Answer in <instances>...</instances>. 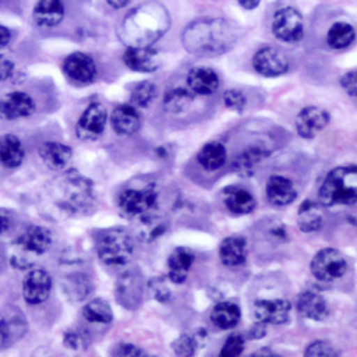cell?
Listing matches in <instances>:
<instances>
[{"label":"cell","instance_id":"83f0119b","mask_svg":"<svg viewBox=\"0 0 357 357\" xmlns=\"http://www.w3.org/2000/svg\"><path fill=\"white\" fill-rule=\"evenodd\" d=\"M269 150L265 144H252L244 151H241L233 160V169L241 176H251L255 172L258 164L269 155Z\"/></svg>","mask_w":357,"mask_h":357},{"label":"cell","instance_id":"7c38bea8","mask_svg":"<svg viewBox=\"0 0 357 357\" xmlns=\"http://www.w3.org/2000/svg\"><path fill=\"white\" fill-rule=\"evenodd\" d=\"M108 112L101 102L90 104L82 114L77 125L76 135L80 140L91 142L102 136L107 125Z\"/></svg>","mask_w":357,"mask_h":357},{"label":"cell","instance_id":"f6af8a7d","mask_svg":"<svg viewBox=\"0 0 357 357\" xmlns=\"http://www.w3.org/2000/svg\"><path fill=\"white\" fill-rule=\"evenodd\" d=\"M304 354L310 357H335L339 356V351L325 340H315L305 347Z\"/></svg>","mask_w":357,"mask_h":357},{"label":"cell","instance_id":"8d00e7d4","mask_svg":"<svg viewBox=\"0 0 357 357\" xmlns=\"http://www.w3.org/2000/svg\"><path fill=\"white\" fill-rule=\"evenodd\" d=\"M83 317L90 324L109 325L114 319V312L107 300L93 298L83 307Z\"/></svg>","mask_w":357,"mask_h":357},{"label":"cell","instance_id":"bcb514c9","mask_svg":"<svg viewBox=\"0 0 357 357\" xmlns=\"http://www.w3.org/2000/svg\"><path fill=\"white\" fill-rule=\"evenodd\" d=\"M340 87L343 89V91L353 98H357V70H350L346 72L340 80Z\"/></svg>","mask_w":357,"mask_h":357},{"label":"cell","instance_id":"6da1fadb","mask_svg":"<svg viewBox=\"0 0 357 357\" xmlns=\"http://www.w3.org/2000/svg\"><path fill=\"white\" fill-rule=\"evenodd\" d=\"M44 206L51 208L58 218L84 216L96 208V190L91 180L70 169L45 187Z\"/></svg>","mask_w":357,"mask_h":357},{"label":"cell","instance_id":"8992f818","mask_svg":"<svg viewBox=\"0 0 357 357\" xmlns=\"http://www.w3.org/2000/svg\"><path fill=\"white\" fill-rule=\"evenodd\" d=\"M96 251L98 259L104 265L111 268H122L128 265L133 257V238L125 229H108L101 231L97 237Z\"/></svg>","mask_w":357,"mask_h":357},{"label":"cell","instance_id":"ba28073f","mask_svg":"<svg viewBox=\"0 0 357 357\" xmlns=\"http://www.w3.org/2000/svg\"><path fill=\"white\" fill-rule=\"evenodd\" d=\"M271 30L280 43L297 44L304 37V19L296 8L284 6L273 13Z\"/></svg>","mask_w":357,"mask_h":357},{"label":"cell","instance_id":"d4e9b609","mask_svg":"<svg viewBox=\"0 0 357 357\" xmlns=\"http://www.w3.org/2000/svg\"><path fill=\"white\" fill-rule=\"evenodd\" d=\"M65 17V6L62 0H38L33 19L41 29H54L61 24Z\"/></svg>","mask_w":357,"mask_h":357},{"label":"cell","instance_id":"7dc6e473","mask_svg":"<svg viewBox=\"0 0 357 357\" xmlns=\"http://www.w3.org/2000/svg\"><path fill=\"white\" fill-rule=\"evenodd\" d=\"M15 223H16L15 212L5 208H0V237L8 234L13 229Z\"/></svg>","mask_w":357,"mask_h":357},{"label":"cell","instance_id":"2e32d148","mask_svg":"<svg viewBox=\"0 0 357 357\" xmlns=\"http://www.w3.org/2000/svg\"><path fill=\"white\" fill-rule=\"evenodd\" d=\"M52 290L51 275L44 269H31L23 282V297L29 304L37 305L48 300Z\"/></svg>","mask_w":357,"mask_h":357},{"label":"cell","instance_id":"277c9868","mask_svg":"<svg viewBox=\"0 0 357 357\" xmlns=\"http://www.w3.org/2000/svg\"><path fill=\"white\" fill-rule=\"evenodd\" d=\"M52 247V234L43 226H30L12 245L10 264L16 269L26 271L34 266L40 257Z\"/></svg>","mask_w":357,"mask_h":357},{"label":"cell","instance_id":"7bdbcfd3","mask_svg":"<svg viewBox=\"0 0 357 357\" xmlns=\"http://www.w3.org/2000/svg\"><path fill=\"white\" fill-rule=\"evenodd\" d=\"M223 102L230 111L241 114V112H244V109L248 104V100L241 90L229 89L223 93Z\"/></svg>","mask_w":357,"mask_h":357},{"label":"cell","instance_id":"f907efd6","mask_svg":"<svg viewBox=\"0 0 357 357\" xmlns=\"http://www.w3.org/2000/svg\"><path fill=\"white\" fill-rule=\"evenodd\" d=\"M265 333H266V325L262 324V322H258V321L248 332L251 339H261V337L265 336Z\"/></svg>","mask_w":357,"mask_h":357},{"label":"cell","instance_id":"ffe728a7","mask_svg":"<svg viewBox=\"0 0 357 357\" xmlns=\"http://www.w3.org/2000/svg\"><path fill=\"white\" fill-rule=\"evenodd\" d=\"M297 188L283 175H272L266 183V198L276 208H284L297 199Z\"/></svg>","mask_w":357,"mask_h":357},{"label":"cell","instance_id":"d6a6232c","mask_svg":"<svg viewBox=\"0 0 357 357\" xmlns=\"http://www.w3.org/2000/svg\"><path fill=\"white\" fill-rule=\"evenodd\" d=\"M195 94L188 87H175L167 91L162 100V108L168 114H183L191 108Z\"/></svg>","mask_w":357,"mask_h":357},{"label":"cell","instance_id":"cb8c5ba5","mask_svg":"<svg viewBox=\"0 0 357 357\" xmlns=\"http://www.w3.org/2000/svg\"><path fill=\"white\" fill-rule=\"evenodd\" d=\"M111 125L115 133L121 136L135 135L142 125L137 108L132 104H123L116 107L111 114Z\"/></svg>","mask_w":357,"mask_h":357},{"label":"cell","instance_id":"5bb4252c","mask_svg":"<svg viewBox=\"0 0 357 357\" xmlns=\"http://www.w3.org/2000/svg\"><path fill=\"white\" fill-rule=\"evenodd\" d=\"M331 122V115L321 107H305L296 118L297 133L307 140L318 136Z\"/></svg>","mask_w":357,"mask_h":357},{"label":"cell","instance_id":"30bf717a","mask_svg":"<svg viewBox=\"0 0 357 357\" xmlns=\"http://www.w3.org/2000/svg\"><path fill=\"white\" fill-rule=\"evenodd\" d=\"M310 269L317 280L335 282L346 275L347 261L340 251L335 248H324L314 255Z\"/></svg>","mask_w":357,"mask_h":357},{"label":"cell","instance_id":"52a82bcc","mask_svg":"<svg viewBox=\"0 0 357 357\" xmlns=\"http://www.w3.org/2000/svg\"><path fill=\"white\" fill-rule=\"evenodd\" d=\"M158 201V190L155 184L149 183L143 187H129L119 192L116 206L119 213L126 219H137L151 212Z\"/></svg>","mask_w":357,"mask_h":357},{"label":"cell","instance_id":"836d02e7","mask_svg":"<svg viewBox=\"0 0 357 357\" xmlns=\"http://www.w3.org/2000/svg\"><path fill=\"white\" fill-rule=\"evenodd\" d=\"M240 319H241L240 307L229 301H219L211 312L212 324L220 329H231L238 325Z\"/></svg>","mask_w":357,"mask_h":357},{"label":"cell","instance_id":"1f68e13d","mask_svg":"<svg viewBox=\"0 0 357 357\" xmlns=\"http://www.w3.org/2000/svg\"><path fill=\"white\" fill-rule=\"evenodd\" d=\"M62 289L69 301L79 303L89 297V294L93 290V286L87 275L77 272L69 273L62 279Z\"/></svg>","mask_w":357,"mask_h":357},{"label":"cell","instance_id":"d6986e66","mask_svg":"<svg viewBox=\"0 0 357 357\" xmlns=\"http://www.w3.org/2000/svg\"><path fill=\"white\" fill-rule=\"evenodd\" d=\"M187 87L195 96H213L220 87V77L218 72L208 66L192 68L187 75Z\"/></svg>","mask_w":357,"mask_h":357},{"label":"cell","instance_id":"f35d334b","mask_svg":"<svg viewBox=\"0 0 357 357\" xmlns=\"http://www.w3.org/2000/svg\"><path fill=\"white\" fill-rule=\"evenodd\" d=\"M158 96V89L153 82H142L135 86L130 93L129 104L136 108H147Z\"/></svg>","mask_w":357,"mask_h":357},{"label":"cell","instance_id":"b9f144b4","mask_svg":"<svg viewBox=\"0 0 357 357\" xmlns=\"http://www.w3.org/2000/svg\"><path fill=\"white\" fill-rule=\"evenodd\" d=\"M63 343L72 350H86L90 344V335L84 329H70L65 333Z\"/></svg>","mask_w":357,"mask_h":357},{"label":"cell","instance_id":"e0dca14e","mask_svg":"<svg viewBox=\"0 0 357 357\" xmlns=\"http://www.w3.org/2000/svg\"><path fill=\"white\" fill-rule=\"evenodd\" d=\"M36 111V101L24 91L9 93L0 98V118L6 121H16L27 118Z\"/></svg>","mask_w":357,"mask_h":357},{"label":"cell","instance_id":"4fadbf2b","mask_svg":"<svg viewBox=\"0 0 357 357\" xmlns=\"http://www.w3.org/2000/svg\"><path fill=\"white\" fill-rule=\"evenodd\" d=\"M291 304L283 298H262L257 300L252 305L255 321L265 325H283L289 321Z\"/></svg>","mask_w":357,"mask_h":357},{"label":"cell","instance_id":"e575fe53","mask_svg":"<svg viewBox=\"0 0 357 357\" xmlns=\"http://www.w3.org/2000/svg\"><path fill=\"white\" fill-rule=\"evenodd\" d=\"M356 40V29L347 22H335L326 33V44L332 50L349 48Z\"/></svg>","mask_w":357,"mask_h":357},{"label":"cell","instance_id":"db71d44e","mask_svg":"<svg viewBox=\"0 0 357 357\" xmlns=\"http://www.w3.org/2000/svg\"><path fill=\"white\" fill-rule=\"evenodd\" d=\"M107 3H108L112 9L119 10V9L126 8V6L130 3V0H107Z\"/></svg>","mask_w":357,"mask_h":357},{"label":"cell","instance_id":"484cf974","mask_svg":"<svg viewBox=\"0 0 357 357\" xmlns=\"http://www.w3.org/2000/svg\"><path fill=\"white\" fill-rule=\"evenodd\" d=\"M136 237L142 243H153L162 237L168 229V222L164 216L151 212H147L137 218Z\"/></svg>","mask_w":357,"mask_h":357},{"label":"cell","instance_id":"3957f363","mask_svg":"<svg viewBox=\"0 0 357 357\" xmlns=\"http://www.w3.org/2000/svg\"><path fill=\"white\" fill-rule=\"evenodd\" d=\"M318 198L326 208L357 204V165H339L331 169L319 188Z\"/></svg>","mask_w":357,"mask_h":357},{"label":"cell","instance_id":"74e56055","mask_svg":"<svg viewBox=\"0 0 357 357\" xmlns=\"http://www.w3.org/2000/svg\"><path fill=\"white\" fill-rule=\"evenodd\" d=\"M26 324L20 319H0V350L12 346L17 339L23 337Z\"/></svg>","mask_w":357,"mask_h":357},{"label":"cell","instance_id":"681fc988","mask_svg":"<svg viewBox=\"0 0 357 357\" xmlns=\"http://www.w3.org/2000/svg\"><path fill=\"white\" fill-rule=\"evenodd\" d=\"M13 72L15 63L5 55H0V83L9 80L13 76Z\"/></svg>","mask_w":357,"mask_h":357},{"label":"cell","instance_id":"603a6c76","mask_svg":"<svg viewBox=\"0 0 357 357\" xmlns=\"http://www.w3.org/2000/svg\"><path fill=\"white\" fill-rule=\"evenodd\" d=\"M223 202L233 215H250L257 208L255 197L243 187L231 185L223 190Z\"/></svg>","mask_w":357,"mask_h":357},{"label":"cell","instance_id":"ee69618b","mask_svg":"<svg viewBox=\"0 0 357 357\" xmlns=\"http://www.w3.org/2000/svg\"><path fill=\"white\" fill-rule=\"evenodd\" d=\"M244 347H245L244 336L237 332L231 333L226 339V342L220 350V356L222 357H237L244 351Z\"/></svg>","mask_w":357,"mask_h":357},{"label":"cell","instance_id":"9a60e30c","mask_svg":"<svg viewBox=\"0 0 357 357\" xmlns=\"http://www.w3.org/2000/svg\"><path fill=\"white\" fill-rule=\"evenodd\" d=\"M63 72L72 82L77 84H91L97 79V66L94 59L83 52L69 55L63 62Z\"/></svg>","mask_w":357,"mask_h":357},{"label":"cell","instance_id":"44dd1931","mask_svg":"<svg viewBox=\"0 0 357 357\" xmlns=\"http://www.w3.org/2000/svg\"><path fill=\"white\" fill-rule=\"evenodd\" d=\"M195 262V254L185 247L175 248L167 261L168 279L174 284H183L188 279L190 271Z\"/></svg>","mask_w":357,"mask_h":357},{"label":"cell","instance_id":"c3c4849f","mask_svg":"<svg viewBox=\"0 0 357 357\" xmlns=\"http://www.w3.org/2000/svg\"><path fill=\"white\" fill-rule=\"evenodd\" d=\"M111 354H114V356H126V357L130 356V357H135V356H146L147 353L143 351L140 347L132 344V343H119V344H116L112 349Z\"/></svg>","mask_w":357,"mask_h":357},{"label":"cell","instance_id":"d590c367","mask_svg":"<svg viewBox=\"0 0 357 357\" xmlns=\"http://www.w3.org/2000/svg\"><path fill=\"white\" fill-rule=\"evenodd\" d=\"M197 158L202 168L208 171H216L226 164L227 150L219 142H209L199 150Z\"/></svg>","mask_w":357,"mask_h":357},{"label":"cell","instance_id":"ac0fdd59","mask_svg":"<svg viewBox=\"0 0 357 357\" xmlns=\"http://www.w3.org/2000/svg\"><path fill=\"white\" fill-rule=\"evenodd\" d=\"M123 63L137 73H154L161 66V59L151 47H128L123 54Z\"/></svg>","mask_w":357,"mask_h":357},{"label":"cell","instance_id":"4316f807","mask_svg":"<svg viewBox=\"0 0 357 357\" xmlns=\"http://www.w3.org/2000/svg\"><path fill=\"white\" fill-rule=\"evenodd\" d=\"M219 257L222 264L229 268L244 265L248 257L247 240L240 236L226 237L219 247Z\"/></svg>","mask_w":357,"mask_h":357},{"label":"cell","instance_id":"7402d4cb","mask_svg":"<svg viewBox=\"0 0 357 357\" xmlns=\"http://www.w3.org/2000/svg\"><path fill=\"white\" fill-rule=\"evenodd\" d=\"M296 304H297V311L307 319L321 322L329 317L328 303L324 298V296L317 291L305 290L300 293L296 300Z\"/></svg>","mask_w":357,"mask_h":357},{"label":"cell","instance_id":"8fae6325","mask_svg":"<svg viewBox=\"0 0 357 357\" xmlns=\"http://www.w3.org/2000/svg\"><path fill=\"white\" fill-rule=\"evenodd\" d=\"M254 70L264 77H279L289 72V58L278 48L262 47L252 58Z\"/></svg>","mask_w":357,"mask_h":357},{"label":"cell","instance_id":"7a4b0ae2","mask_svg":"<svg viewBox=\"0 0 357 357\" xmlns=\"http://www.w3.org/2000/svg\"><path fill=\"white\" fill-rule=\"evenodd\" d=\"M238 27L225 19H204L190 24L183 33L184 48L199 56H219L238 43Z\"/></svg>","mask_w":357,"mask_h":357},{"label":"cell","instance_id":"f5cc1de1","mask_svg":"<svg viewBox=\"0 0 357 357\" xmlns=\"http://www.w3.org/2000/svg\"><path fill=\"white\" fill-rule=\"evenodd\" d=\"M240 8H243L244 10H255L262 0H237Z\"/></svg>","mask_w":357,"mask_h":357},{"label":"cell","instance_id":"5b68a950","mask_svg":"<svg viewBox=\"0 0 357 357\" xmlns=\"http://www.w3.org/2000/svg\"><path fill=\"white\" fill-rule=\"evenodd\" d=\"M169 20L162 8L153 12H140L129 17L126 23V36L130 47H151L168 30Z\"/></svg>","mask_w":357,"mask_h":357},{"label":"cell","instance_id":"9c48e42d","mask_svg":"<svg viewBox=\"0 0 357 357\" xmlns=\"http://www.w3.org/2000/svg\"><path fill=\"white\" fill-rule=\"evenodd\" d=\"M146 283L137 269L123 271L115 283V298L126 310H137L144 297Z\"/></svg>","mask_w":357,"mask_h":357},{"label":"cell","instance_id":"60d3db41","mask_svg":"<svg viewBox=\"0 0 357 357\" xmlns=\"http://www.w3.org/2000/svg\"><path fill=\"white\" fill-rule=\"evenodd\" d=\"M147 289L155 301L161 304H168L169 301H172L174 296L164 276H157L150 279L147 283Z\"/></svg>","mask_w":357,"mask_h":357},{"label":"cell","instance_id":"f546056e","mask_svg":"<svg viewBox=\"0 0 357 357\" xmlns=\"http://www.w3.org/2000/svg\"><path fill=\"white\" fill-rule=\"evenodd\" d=\"M297 226L305 234L319 231L324 226L322 205L319 202L305 199L297 212Z\"/></svg>","mask_w":357,"mask_h":357},{"label":"cell","instance_id":"ab89813d","mask_svg":"<svg viewBox=\"0 0 357 357\" xmlns=\"http://www.w3.org/2000/svg\"><path fill=\"white\" fill-rule=\"evenodd\" d=\"M204 337H206V335L199 336V333L197 335L183 333L171 343V347L176 356H194L198 347L202 344Z\"/></svg>","mask_w":357,"mask_h":357},{"label":"cell","instance_id":"f1b7e54d","mask_svg":"<svg viewBox=\"0 0 357 357\" xmlns=\"http://www.w3.org/2000/svg\"><path fill=\"white\" fill-rule=\"evenodd\" d=\"M40 157L52 171H63L72 160L73 151L69 146L58 142H45L40 146Z\"/></svg>","mask_w":357,"mask_h":357},{"label":"cell","instance_id":"816d5d0a","mask_svg":"<svg viewBox=\"0 0 357 357\" xmlns=\"http://www.w3.org/2000/svg\"><path fill=\"white\" fill-rule=\"evenodd\" d=\"M12 40V33L5 26H0V50L5 48Z\"/></svg>","mask_w":357,"mask_h":357},{"label":"cell","instance_id":"4dcf8cb0","mask_svg":"<svg viewBox=\"0 0 357 357\" xmlns=\"http://www.w3.org/2000/svg\"><path fill=\"white\" fill-rule=\"evenodd\" d=\"M26 151L22 140L12 133L0 136V164L5 168H17L24 161Z\"/></svg>","mask_w":357,"mask_h":357},{"label":"cell","instance_id":"11a10c76","mask_svg":"<svg viewBox=\"0 0 357 357\" xmlns=\"http://www.w3.org/2000/svg\"><path fill=\"white\" fill-rule=\"evenodd\" d=\"M273 353H266V347H265V350H261V351H257V353H254V356H272Z\"/></svg>","mask_w":357,"mask_h":357}]
</instances>
